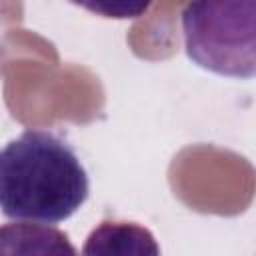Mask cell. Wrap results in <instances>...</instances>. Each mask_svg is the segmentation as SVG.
<instances>
[{"instance_id": "1", "label": "cell", "mask_w": 256, "mask_h": 256, "mask_svg": "<svg viewBox=\"0 0 256 256\" xmlns=\"http://www.w3.org/2000/svg\"><path fill=\"white\" fill-rule=\"evenodd\" d=\"M90 194L84 164L48 130H24L0 148V212L12 220L58 224Z\"/></svg>"}, {"instance_id": "2", "label": "cell", "mask_w": 256, "mask_h": 256, "mask_svg": "<svg viewBox=\"0 0 256 256\" xmlns=\"http://www.w3.org/2000/svg\"><path fill=\"white\" fill-rule=\"evenodd\" d=\"M188 58L204 70L252 78L256 70V2H190L182 10Z\"/></svg>"}, {"instance_id": "3", "label": "cell", "mask_w": 256, "mask_h": 256, "mask_svg": "<svg viewBox=\"0 0 256 256\" xmlns=\"http://www.w3.org/2000/svg\"><path fill=\"white\" fill-rule=\"evenodd\" d=\"M80 256H160V246L138 222L104 220L86 236Z\"/></svg>"}, {"instance_id": "4", "label": "cell", "mask_w": 256, "mask_h": 256, "mask_svg": "<svg viewBox=\"0 0 256 256\" xmlns=\"http://www.w3.org/2000/svg\"><path fill=\"white\" fill-rule=\"evenodd\" d=\"M0 256H78L70 238L48 224H0Z\"/></svg>"}]
</instances>
